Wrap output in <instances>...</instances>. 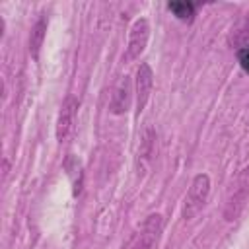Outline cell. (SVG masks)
Returning a JSON list of instances; mask_svg holds the SVG:
<instances>
[{"label": "cell", "instance_id": "6da1fadb", "mask_svg": "<svg viewBox=\"0 0 249 249\" xmlns=\"http://www.w3.org/2000/svg\"><path fill=\"white\" fill-rule=\"evenodd\" d=\"M249 200V165H245L235 181L231 183L228 195H226V202H224V220L226 222H235L241 212L245 210Z\"/></svg>", "mask_w": 249, "mask_h": 249}, {"label": "cell", "instance_id": "7a4b0ae2", "mask_svg": "<svg viewBox=\"0 0 249 249\" xmlns=\"http://www.w3.org/2000/svg\"><path fill=\"white\" fill-rule=\"evenodd\" d=\"M210 195V177L206 173H198L193 177L191 187L185 195V202H183V220H191L195 218L206 204Z\"/></svg>", "mask_w": 249, "mask_h": 249}, {"label": "cell", "instance_id": "3957f363", "mask_svg": "<svg viewBox=\"0 0 249 249\" xmlns=\"http://www.w3.org/2000/svg\"><path fill=\"white\" fill-rule=\"evenodd\" d=\"M148 39H150V23L146 18H136L130 25V31H128V43H126V54H124V60L130 62V60H136L140 58V54L144 53L146 45H148Z\"/></svg>", "mask_w": 249, "mask_h": 249}, {"label": "cell", "instance_id": "277c9868", "mask_svg": "<svg viewBox=\"0 0 249 249\" xmlns=\"http://www.w3.org/2000/svg\"><path fill=\"white\" fill-rule=\"evenodd\" d=\"M161 226H163L161 214H150L142 222V226H140L130 249H154L158 245V239H160V233H161Z\"/></svg>", "mask_w": 249, "mask_h": 249}, {"label": "cell", "instance_id": "5b68a950", "mask_svg": "<svg viewBox=\"0 0 249 249\" xmlns=\"http://www.w3.org/2000/svg\"><path fill=\"white\" fill-rule=\"evenodd\" d=\"M152 86H154V72L150 68V64L142 62L136 68V78H134V99H136V115H140L150 99L152 93Z\"/></svg>", "mask_w": 249, "mask_h": 249}, {"label": "cell", "instance_id": "8992f818", "mask_svg": "<svg viewBox=\"0 0 249 249\" xmlns=\"http://www.w3.org/2000/svg\"><path fill=\"white\" fill-rule=\"evenodd\" d=\"M132 82L128 76H121L111 91V101H109V113L111 115H124L130 109L132 103Z\"/></svg>", "mask_w": 249, "mask_h": 249}, {"label": "cell", "instance_id": "52a82bcc", "mask_svg": "<svg viewBox=\"0 0 249 249\" xmlns=\"http://www.w3.org/2000/svg\"><path fill=\"white\" fill-rule=\"evenodd\" d=\"M78 113V99L74 95H68L60 107L58 113V121H56V140L62 144L68 140L72 126H74V117Z\"/></svg>", "mask_w": 249, "mask_h": 249}, {"label": "cell", "instance_id": "ba28073f", "mask_svg": "<svg viewBox=\"0 0 249 249\" xmlns=\"http://www.w3.org/2000/svg\"><path fill=\"white\" fill-rule=\"evenodd\" d=\"M228 45L237 51L249 45V16H245L231 27V31L228 35Z\"/></svg>", "mask_w": 249, "mask_h": 249}, {"label": "cell", "instance_id": "9c48e42d", "mask_svg": "<svg viewBox=\"0 0 249 249\" xmlns=\"http://www.w3.org/2000/svg\"><path fill=\"white\" fill-rule=\"evenodd\" d=\"M154 144H156V132L148 124V126H144V130L140 134V146H138V161L142 165L146 161H150V158L154 156Z\"/></svg>", "mask_w": 249, "mask_h": 249}, {"label": "cell", "instance_id": "30bf717a", "mask_svg": "<svg viewBox=\"0 0 249 249\" xmlns=\"http://www.w3.org/2000/svg\"><path fill=\"white\" fill-rule=\"evenodd\" d=\"M45 33H47V18L41 16V18L35 21V25L31 27V35H29V53H31L33 58L39 56V51H41Z\"/></svg>", "mask_w": 249, "mask_h": 249}, {"label": "cell", "instance_id": "8fae6325", "mask_svg": "<svg viewBox=\"0 0 249 249\" xmlns=\"http://www.w3.org/2000/svg\"><path fill=\"white\" fill-rule=\"evenodd\" d=\"M167 10L181 21H193L195 12H196V4L187 2V0H173L167 4Z\"/></svg>", "mask_w": 249, "mask_h": 249}, {"label": "cell", "instance_id": "7c38bea8", "mask_svg": "<svg viewBox=\"0 0 249 249\" xmlns=\"http://www.w3.org/2000/svg\"><path fill=\"white\" fill-rule=\"evenodd\" d=\"M237 62H239V66L249 74V45L237 51Z\"/></svg>", "mask_w": 249, "mask_h": 249}, {"label": "cell", "instance_id": "4fadbf2b", "mask_svg": "<svg viewBox=\"0 0 249 249\" xmlns=\"http://www.w3.org/2000/svg\"><path fill=\"white\" fill-rule=\"evenodd\" d=\"M8 169H10V163H8V160L4 158V177L8 175Z\"/></svg>", "mask_w": 249, "mask_h": 249}]
</instances>
